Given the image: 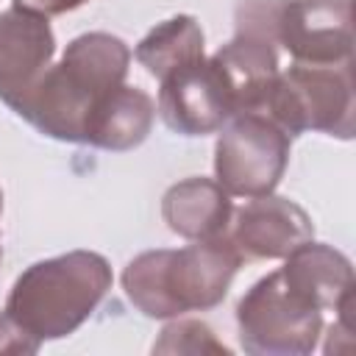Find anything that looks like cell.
<instances>
[{
  "label": "cell",
  "mask_w": 356,
  "mask_h": 356,
  "mask_svg": "<svg viewBox=\"0 0 356 356\" xmlns=\"http://www.w3.org/2000/svg\"><path fill=\"white\" fill-rule=\"evenodd\" d=\"M242 261L225 234L178 250H145L125 264L122 289L128 300L153 320L206 312L222 303Z\"/></svg>",
  "instance_id": "6da1fadb"
},
{
  "label": "cell",
  "mask_w": 356,
  "mask_h": 356,
  "mask_svg": "<svg viewBox=\"0 0 356 356\" xmlns=\"http://www.w3.org/2000/svg\"><path fill=\"white\" fill-rule=\"evenodd\" d=\"M131 50L120 36L92 31L75 36L61 53L58 64H50L19 117L36 131L61 142H81L83 125L95 103L125 83Z\"/></svg>",
  "instance_id": "7a4b0ae2"
},
{
  "label": "cell",
  "mask_w": 356,
  "mask_h": 356,
  "mask_svg": "<svg viewBox=\"0 0 356 356\" xmlns=\"http://www.w3.org/2000/svg\"><path fill=\"white\" fill-rule=\"evenodd\" d=\"M111 289V267L95 250H70L31 264L11 286L6 317L33 342L81 328Z\"/></svg>",
  "instance_id": "3957f363"
},
{
  "label": "cell",
  "mask_w": 356,
  "mask_h": 356,
  "mask_svg": "<svg viewBox=\"0 0 356 356\" xmlns=\"http://www.w3.org/2000/svg\"><path fill=\"white\" fill-rule=\"evenodd\" d=\"M353 64H292L275 75L264 111L289 136L320 131L353 136Z\"/></svg>",
  "instance_id": "277c9868"
},
{
  "label": "cell",
  "mask_w": 356,
  "mask_h": 356,
  "mask_svg": "<svg viewBox=\"0 0 356 356\" xmlns=\"http://www.w3.org/2000/svg\"><path fill=\"white\" fill-rule=\"evenodd\" d=\"M239 345L253 356H306L323 334V312L292 292L281 273L259 278L236 303Z\"/></svg>",
  "instance_id": "5b68a950"
},
{
  "label": "cell",
  "mask_w": 356,
  "mask_h": 356,
  "mask_svg": "<svg viewBox=\"0 0 356 356\" xmlns=\"http://www.w3.org/2000/svg\"><path fill=\"white\" fill-rule=\"evenodd\" d=\"M214 145V181L236 197L275 192L289 164V134L267 114L250 111L231 117Z\"/></svg>",
  "instance_id": "8992f818"
},
{
  "label": "cell",
  "mask_w": 356,
  "mask_h": 356,
  "mask_svg": "<svg viewBox=\"0 0 356 356\" xmlns=\"http://www.w3.org/2000/svg\"><path fill=\"white\" fill-rule=\"evenodd\" d=\"M56 53V36L47 14L14 0L0 11V100L22 111L25 100L47 72Z\"/></svg>",
  "instance_id": "52a82bcc"
},
{
  "label": "cell",
  "mask_w": 356,
  "mask_h": 356,
  "mask_svg": "<svg viewBox=\"0 0 356 356\" xmlns=\"http://www.w3.org/2000/svg\"><path fill=\"white\" fill-rule=\"evenodd\" d=\"M278 44L298 64H353V3L284 0Z\"/></svg>",
  "instance_id": "ba28073f"
},
{
  "label": "cell",
  "mask_w": 356,
  "mask_h": 356,
  "mask_svg": "<svg viewBox=\"0 0 356 356\" xmlns=\"http://www.w3.org/2000/svg\"><path fill=\"white\" fill-rule=\"evenodd\" d=\"M225 236L245 261H270L286 259L295 248L314 239V222L295 200L270 192L236 209Z\"/></svg>",
  "instance_id": "9c48e42d"
},
{
  "label": "cell",
  "mask_w": 356,
  "mask_h": 356,
  "mask_svg": "<svg viewBox=\"0 0 356 356\" xmlns=\"http://www.w3.org/2000/svg\"><path fill=\"white\" fill-rule=\"evenodd\" d=\"M159 83L161 89L156 111L161 114L164 125L181 136L217 134L234 117L220 75L206 56L200 61L178 67Z\"/></svg>",
  "instance_id": "30bf717a"
},
{
  "label": "cell",
  "mask_w": 356,
  "mask_h": 356,
  "mask_svg": "<svg viewBox=\"0 0 356 356\" xmlns=\"http://www.w3.org/2000/svg\"><path fill=\"white\" fill-rule=\"evenodd\" d=\"M278 42L256 33H234L209 61L220 75V83L231 100L234 117L264 111L267 95L275 83L278 70Z\"/></svg>",
  "instance_id": "8fae6325"
},
{
  "label": "cell",
  "mask_w": 356,
  "mask_h": 356,
  "mask_svg": "<svg viewBox=\"0 0 356 356\" xmlns=\"http://www.w3.org/2000/svg\"><path fill=\"white\" fill-rule=\"evenodd\" d=\"M284 284L320 312H337V306L353 295V264L345 253L323 242H303L295 248L278 270Z\"/></svg>",
  "instance_id": "7c38bea8"
},
{
  "label": "cell",
  "mask_w": 356,
  "mask_h": 356,
  "mask_svg": "<svg viewBox=\"0 0 356 356\" xmlns=\"http://www.w3.org/2000/svg\"><path fill=\"white\" fill-rule=\"evenodd\" d=\"M153 120V97L139 86L120 83L95 103V108L86 117L81 142L103 150H134L147 139Z\"/></svg>",
  "instance_id": "4fadbf2b"
},
{
  "label": "cell",
  "mask_w": 356,
  "mask_h": 356,
  "mask_svg": "<svg viewBox=\"0 0 356 356\" xmlns=\"http://www.w3.org/2000/svg\"><path fill=\"white\" fill-rule=\"evenodd\" d=\"M231 195L214 178H184L161 197V217L167 228L192 242L222 236L231 225Z\"/></svg>",
  "instance_id": "5bb4252c"
},
{
  "label": "cell",
  "mask_w": 356,
  "mask_h": 356,
  "mask_svg": "<svg viewBox=\"0 0 356 356\" xmlns=\"http://www.w3.org/2000/svg\"><path fill=\"white\" fill-rule=\"evenodd\" d=\"M134 58L150 78L161 81L178 67L203 58V28L192 14H178L159 22L134 50Z\"/></svg>",
  "instance_id": "9a60e30c"
},
{
  "label": "cell",
  "mask_w": 356,
  "mask_h": 356,
  "mask_svg": "<svg viewBox=\"0 0 356 356\" xmlns=\"http://www.w3.org/2000/svg\"><path fill=\"white\" fill-rule=\"evenodd\" d=\"M153 353H222L228 356V348L217 342L214 331L200 320H175L170 323L159 342L153 345Z\"/></svg>",
  "instance_id": "2e32d148"
},
{
  "label": "cell",
  "mask_w": 356,
  "mask_h": 356,
  "mask_svg": "<svg viewBox=\"0 0 356 356\" xmlns=\"http://www.w3.org/2000/svg\"><path fill=\"white\" fill-rule=\"evenodd\" d=\"M284 0H242L234 11L236 33H256L278 42V19Z\"/></svg>",
  "instance_id": "e0dca14e"
},
{
  "label": "cell",
  "mask_w": 356,
  "mask_h": 356,
  "mask_svg": "<svg viewBox=\"0 0 356 356\" xmlns=\"http://www.w3.org/2000/svg\"><path fill=\"white\" fill-rule=\"evenodd\" d=\"M22 3H28L31 8H36V11H42V14L53 17V14L75 11V8H81V6H83V3H89V0H22Z\"/></svg>",
  "instance_id": "ac0fdd59"
},
{
  "label": "cell",
  "mask_w": 356,
  "mask_h": 356,
  "mask_svg": "<svg viewBox=\"0 0 356 356\" xmlns=\"http://www.w3.org/2000/svg\"><path fill=\"white\" fill-rule=\"evenodd\" d=\"M0 214H3V189H0ZM3 256V253H0Z\"/></svg>",
  "instance_id": "d6986e66"
}]
</instances>
